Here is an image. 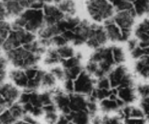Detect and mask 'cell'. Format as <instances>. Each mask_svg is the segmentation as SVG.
Returning <instances> with one entry per match:
<instances>
[{
  "label": "cell",
  "instance_id": "cell-1",
  "mask_svg": "<svg viewBox=\"0 0 149 124\" xmlns=\"http://www.w3.org/2000/svg\"><path fill=\"white\" fill-rule=\"evenodd\" d=\"M113 55V46H103L95 49L84 69L95 78L108 76L116 66Z\"/></svg>",
  "mask_w": 149,
  "mask_h": 124
},
{
  "label": "cell",
  "instance_id": "cell-2",
  "mask_svg": "<svg viewBox=\"0 0 149 124\" xmlns=\"http://www.w3.org/2000/svg\"><path fill=\"white\" fill-rule=\"evenodd\" d=\"M5 55L7 61L15 68L19 69H28L38 66L42 57L31 52L24 45L7 51Z\"/></svg>",
  "mask_w": 149,
  "mask_h": 124
},
{
  "label": "cell",
  "instance_id": "cell-3",
  "mask_svg": "<svg viewBox=\"0 0 149 124\" xmlns=\"http://www.w3.org/2000/svg\"><path fill=\"white\" fill-rule=\"evenodd\" d=\"M13 27L23 28L34 34L40 31L45 26L43 8H29L23 11L11 25Z\"/></svg>",
  "mask_w": 149,
  "mask_h": 124
},
{
  "label": "cell",
  "instance_id": "cell-4",
  "mask_svg": "<svg viewBox=\"0 0 149 124\" xmlns=\"http://www.w3.org/2000/svg\"><path fill=\"white\" fill-rule=\"evenodd\" d=\"M86 10L97 23H105L111 19L116 12L114 6L109 0H87Z\"/></svg>",
  "mask_w": 149,
  "mask_h": 124
},
{
  "label": "cell",
  "instance_id": "cell-5",
  "mask_svg": "<svg viewBox=\"0 0 149 124\" xmlns=\"http://www.w3.org/2000/svg\"><path fill=\"white\" fill-rule=\"evenodd\" d=\"M36 34L28 31L23 28L12 26L10 33L1 46L3 50L7 52L30 43L32 41L35 40L36 39Z\"/></svg>",
  "mask_w": 149,
  "mask_h": 124
},
{
  "label": "cell",
  "instance_id": "cell-6",
  "mask_svg": "<svg viewBox=\"0 0 149 124\" xmlns=\"http://www.w3.org/2000/svg\"><path fill=\"white\" fill-rule=\"evenodd\" d=\"M108 78L112 88L135 86V81L132 74L122 64L116 65L108 75Z\"/></svg>",
  "mask_w": 149,
  "mask_h": 124
},
{
  "label": "cell",
  "instance_id": "cell-7",
  "mask_svg": "<svg viewBox=\"0 0 149 124\" xmlns=\"http://www.w3.org/2000/svg\"><path fill=\"white\" fill-rule=\"evenodd\" d=\"M136 17L135 10L116 11L112 17L113 22L122 30L126 41H128L132 34V28Z\"/></svg>",
  "mask_w": 149,
  "mask_h": 124
},
{
  "label": "cell",
  "instance_id": "cell-8",
  "mask_svg": "<svg viewBox=\"0 0 149 124\" xmlns=\"http://www.w3.org/2000/svg\"><path fill=\"white\" fill-rule=\"evenodd\" d=\"M96 80L85 69L74 81V92L90 97L95 88Z\"/></svg>",
  "mask_w": 149,
  "mask_h": 124
},
{
  "label": "cell",
  "instance_id": "cell-9",
  "mask_svg": "<svg viewBox=\"0 0 149 124\" xmlns=\"http://www.w3.org/2000/svg\"><path fill=\"white\" fill-rule=\"evenodd\" d=\"M93 27V24H91L87 20H81L79 24L74 28V38L71 44L74 46L86 44L91 35Z\"/></svg>",
  "mask_w": 149,
  "mask_h": 124
},
{
  "label": "cell",
  "instance_id": "cell-10",
  "mask_svg": "<svg viewBox=\"0 0 149 124\" xmlns=\"http://www.w3.org/2000/svg\"><path fill=\"white\" fill-rule=\"evenodd\" d=\"M26 114L23 106L17 102L0 114V123H17Z\"/></svg>",
  "mask_w": 149,
  "mask_h": 124
},
{
  "label": "cell",
  "instance_id": "cell-11",
  "mask_svg": "<svg viewBox=\"0 0 149 124\" xmlns=\"http://www.w3.org/2000/svg\"><path fill=\"white\" fill-rule=\"evenodd\" d=\"M109 42L107 34L104 26L98 24H93V30L86 44L90 49H96L105 46Z\"/></svg>",
  "mask_w": 149,
  "mask_h": 124
},
{
  "label": "cell",
  "instance_id": "cell-12",
  "mask_svg": "<svg viewBox=\"0 0 149 124\" xmlns=\"http://www.w3.org/2000/svg\"><path fill=\"white\" fill-rule=\"evenodd\" d=\"M43 12L45 15V26L55 24L65 17V14L60 10L58 5L52 4V2L45 4Z\"/></svg>",
  "mask_w": 149,
  "mask_h": 124
},
{
  "label": "cell",
  "instance_id": "cell-13",
  "mask_svg": "<svg viewBox=\"0 0 149 124\" xmlns=\"http://www.w3.org/2000/svg\"><path fill=\"white\" fill-rule=\"evenodd\" d=\"M0 94L10 107L18 101L21 92L17 86L12 84H3L0 86Z\"/></svg>",
  "mask_w": 149,
  "mask_h": 124
},
{
  "label": "cell",
  "instance_id": "cell-14",
  "mask_svg": "<svg viewBox=\"0 0 149 124\" xmlns=\"http://www.w3.org/2000/svg\"><path fill=\"white\" fill-rule=\"evenodd\" d=\"M104 28L106 29L109 41L111 42H127L124 33L120 28L113 22V19L107 20L104 23Z\"/></svg>",
  "mask_w": 149,
  "mask_h": 124
},
{
  "label": "cell",
  "instance_id": "cell-15",
  "mask_svg": "<svg viewBox=\"0 0 149 124\" xmlns=\"http://www.w3.org/2000/svg\"><path fill=\"white\" fill-rule=\"evenodd\" d=\"M135 71L140 78L149 81V55H143L136 60Z\"/></svg>",
  "mask_w": 149,
  "mask_h": 124
},
{
  "label": "cell",
  "instance_id": "cell-16",
  "mask_svg": "<svg viewBox=\"0 0 149 124\" xmlns=\"http://www.w3.org/2000/svg\"><path fill=\"white\" fill-rule=\"evenodd\" d=\"M9 76L15 85L23 90L26 89L28 84V78L24 70L17 68L16 70L10 71Z\"/></svg>",
  "mask_w": 149,
  "mask_h": 124
},
{
  "label": "cell",
  "instance_id": "cell-17",
  "mask_svg": "<svg viewBox=\"0 0 149 124\" xmlns=\"http://www.w3.org/2000/svg\"><path fill=\"white\" fill-rule=\"evenodd\" d=\"M56 4L65 16L75 15L77 7H76V3L73 0H62Z\"/></svg>",
  "mask_w": 149,
  "mask_h": 124
},
{
  "label": "cell",
  "instance_id": "cell-18",
  "mask_svg": "<svg viewBox=\"0 0 149 124\" xmlns=\"http://www.w3.org/2000/svg\"><path fill=\"white\" fill-rule=\"evenodd\" d=\"M133 7L137 17L149 16V0H135Z\"/></svg>",
  "mask_w": 149,
  "mask_h": 124
},
{
  "label": "cell",
  "instance_id": "cell-19",
  "mask_svg": "<svg viewBox=\"0 0 149 124\" xmlns=\"http://www.w3.org/2000/svg\"><path fill=\"white\" fill-rule=\"evenodd\" d=\"M11 28V25L9 24L7 22L4 20L0 21V46H2L4 42L7 39Z\"/></svg>",
  "mask_w": 149,
  "mask_h": 124
},
{
  "label": "cell",
  "instance_id": "cell-20",
  "mask_svg": "<svg viewBox=\"0 0 149 124\" xmlns=\"http://www.w3.org/2000/svg\"><path fill=\"white\" fill-rule=\"evenodd\" d=\"M113 55L116 62V65H122L125 62L126 56L125 52L122 47L118 46H113Z\"/></svg>",
  "mask_w": 149,
  "mask_h": 124
},
{
  "label": "cell",
  "instance_id": "cell-21",
  "mask_svg": "<svg viewBox=\"0 0 149 124\" xmlns=\"http://www.w3.org/2000/svg\"><path fill=\"white\" fill-rule=\"evenodd\" d=\"M49 71L53 74V76L56 78L58 81L63 82L64 79H65V73H64L63 68L61 65L60 66V65H57L55 66H52Z\"/></svg>",
  "mask_w": 149,
  "mask_h": 124
},
{
  "label": "cell",
  "instance_id": "cell-22",
  "mask_svg": "<svg viewBox=\"0 0 149 124\" xmlns=\"http://www.w3.org/2000/svg\"><path fill=\"white\" fill-rule=\"evenodd\" d=\"M140 107L142 109L147 121H149V96L141 97L140 101Z\"/></svg>",
  "mask_w": 149,
  "mask_h": 124
},
{
  "label": "cell",
  "instance_id": "cell-23",
  "mask_svg": "<svg viewBox=\"0 0 149 124\" xmlns=\"http://www.w3.org/2000/svg\"><path fill=\"white\" fill-rule=\"evenodd\" d=\"M137 92L141 97L149 96V84H141L137 87Z\"/></svg>",
  "mask_w": 149,
  "mask_h": 124
},
{
  "label": "cell",
  "instance_id": "cell-24",
  "mask_svg": "<svg viewBox=\"0 0 149 124\" xmlns=\"http://www.w3.org/2000/svg\"><path fill=\"white\" fill-rule=\"evenodd\" d=\"M7 60L1 56V49H0V74L6 75V68H7Z\"/></svg>",
  "mask_w": 149,
  "mask_h": 124
},
{
  "label": "cell",
  "instance_id": "cell-25",
  "mask_svg": "<svg viewBox=\"0 0 149 124\" xmlns=\"http://www.w3.org/2000/svg\"><path fill=\"white\" fill-rule=\"evenodd\" d=\"M109 1H110V2L111 3L113 6H114L115 10H116H116H117V9L119 7V6H120L121 4L124 2V1H126V0H109Z\"/></svg>",
  "mask_w": 149,
  "mask_h": 124
},
{
  "label": "cell",
  "instance_id": "cell-26",
  "mask_svg": "<svg viewBox=\"0 0 149 124\" xmlns=\"http://www.w3.org/2000/svg\"><path fill=\"white\" fill-rule=\"evenodd\" d=\"M5 76L6 75H1V74H0V86L1 84H3V83H4V79H5Z\"/></svg>",
  "mask_w": 149,
  "mask_h": 124
},
{
  "label": "cell",
  "instance_id": "cell-27",
  "mask_svg": "<svg viewBox=\"0 0 149 124\" xmlns=\"http://www.w3.org/2000/svg\"><path fill=\"white\" fill-rule=\"evenodd\" d=\"M61 1H62V0H52V2H55V4H57V3L60 2Z\"/></svg>",
  "mask_w": 149,
  "mask_h": 124
},
{
  "label": "cell",
  "instance_id": "cell-28",
  "mask_svg": "<svg viewBox=\"0 0 149 124\" xmlns=\"http://www.w3.org/2000/svg\"><path fill=\"white\" fill-rule=\"evenodd\" d=\"M126 1H130V2H131V3H132V4H133V2L135 1V0H126Z\"/></svg>",
  "mask_w": 149,
  "mask_h": 124
},
{
  "label": "cell",
  "instance_id": "cell-29",
  "mask_svg": "<svg viewBox=\"0 0 149 124\" xmlns=\"http://www.w3.org/2000/svg\"><path fill=\"white\" fill-rule=\"evenodd\" d=\"M3 111H4V110H1V109H0V114H1V113H2Z\"/></svg>",
  "mask_w": 149,
  "mask_h": 124
}]
</instances>
